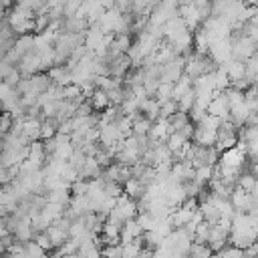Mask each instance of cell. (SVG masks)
<instances>
[{
  "label": "cell",
  "mask_w": 258,
  "mask_h": 258,
  "mask_svg": "<svg viewBox=\"0 0 258 258\" xmlns=\"http://www.w3.org/2000/svg\"><path fill=\"white\" fill-rule=\"evenodd\" d=\"M40 123L42 121H38L36 117H28V119L22 121V135L26 137L28 143H32L40 137Z\"/></svg>",
  "instance_id": "cell-4"
},
{
  "label": "cell",
  "mask_w": 258,
  "mask_h": 258,
  "mask_svg": "<svg viewBox=\"0 0 258 258\" xmlns=\"http://www.w3.org/2000/svg\"><path fill=\"white\" fill-rule=\"evenodd\" d=\"M2 2H4V6H6V4H12L14 0H2Z\"/></svg>",
  "instance_id": "cell-18"
},
{
  "label": "cell",
  "mask_w": 258,
  "mask_h": 258,
  "mask_svg": "<svg viewBox=\"0 0 258 258\" xmlns=\"http://www.w3.org/2000/svg\"><path fill=\"white\" fill-rule=\"evenodd\" d=\"M99 175H101V165L97 163L95 157H89V155H87L83 167L79 169V177H81V179H87V177H99Z\"/></svg>",
  "instance_id": "cell-7"
},
{
  "label": "cell",
  "mask_w": 258,
  "mask_h": 258,
  "mask_svg": "<svg viewBox=\"0 0 258 258\" xmlns=\"http://www.w3.org/2000/svg\"><path fill=\"white\" fill-rule=\"evenodd\" d=\"M18 6L38 14V12H46L48 6H46V0H18Z\"/></svg>",
  "instance_id": "cell-13"
},
{
  "label": "cell",
  "mask_w": 258,
  "mask_h": 258,
  "mask_svg": "<svg viewBox=\"0 0 258 258\" xmlns=\"http://www.w3.org/2000/svg\"><path fill=\"white\" fill-rule=\"evenodd\" d=\"M212 177H214V165H200V167H196L194 179H196L198 183L206 185V183H210Z\"/></svg>",
  "instance_id": "cell-11"
},
{
  "label": "cell",
  "mask_w": 258,
  "mask_h": 258,
  "mask_svg": "<svg viewBox=\"0 0 258 258\" xmlns=\"http://www.w3.org/2000/svg\"><path fill=\"white\" fill-rule=\"evenodd\" d=\"M194 101H196V91H194V85H191V89H189V91H185V93L177 99V109H179V111L189 113V109L194 107Z\"/></svg>",
  "instance_id": "cell-10"
},
{
  "label": "cell",
  "mask_w": 258,
  "mask_h": 258,
  "mask_svg": "<svg viewBox=\"0 0 258 258\" xmlns=\"http://www.w3.org/2000/svg\"><path fill=\"white\" fill-rule=\"evenodd\" d=\"M200 214H202V218H204V222H208L210 226H214V224H218L220 220H222V214H220V210L214 206V204H210V202H204L200 208Z\"/></svg>",
  "instance_id": "cell-6"
},
{
  "label": "cell",
  "mask_w": 258,
  "mask_h": 258,
  "mask_svg": "<svg viewBox=\"0 0 258 258\" xmlns=\"http://www.w3.org/2000/svg\"><path fill=\"white\" fill-rule=\"evenodd\" d=\"M91 105H93V109H105L111 103H109V97L103 89H95L93 95H91Z\"/></svg>",
  "instance_id": "cell-12"
},
{
  "label": "cell",
  "mask_w": 258,
  "mask_h": 258,
  "mask_svg": "<svg viewBox=\"0 0 258 258\" xmlns=\"http://www.w3.org/2000/svg\"><path fill=\"white\" fill-rule=\"evenodd\" d=\"M206 113H208V115H214V117H218V119H222V121L228 119V115H230V103H228V99H226V95H224L222 91L212 97V101H210Z\"/></svg>",
  "instance_id": "cell-2"
},
{
  "label": "cell",
  "mask_w": 258,
  "mask_h": 258,
  "mask_svg": "<svg viewBox=\"0 0 258 258\" xmlns=\"http://www.w3.org/2000/svg\"><path fill=\"white\" fill-rule=\"evenodd\" d=\"M254 242H256V244H258V236H256V240H254Z\"/></svg>",
  "instance_id": "cell-19"
},
{
  "label": "cell",
  "mask_w": 258,
  "mask_h": 258,
  "mask_svg": "<svg viewBox=\"0 0 258 258\" xmlns=\"http://www.w3.org/2000/svg\"><path fill=\"white\" fill-rule=\"evenodd\" d=\"M34 242H36V244H38V246H40L44 252H46V250H52V242H50V238L46 236V232H44V230H42V232L36 236V240H34Z\"/></svg>",
  "instance_id": "cell-15"
},
{
  "label": "cell",
  "mask_w": 258,
  "mask_h": 258,
  "mask_svg": "<svg viewBox=\"0 0 258 258\" xmlns=\"http://www.w3.org/2000/svg\"><path fill=\"white\" fill-rule=\"evenodd\" d=\"M187 143V139L179 133V131H173V133H169L167 135V139H165V145H167V149L171 151V153H177L183 145Z\"/></svg>",
  "instance_id": "cell-9"
},
{
  "label": "cell",
  "mask_w": 258,
  "mask_h": 258,
  "mask_svg": "<svg viewBox=\"0 0 258 258\" xmlns=\"http://www.w3.org/2000/svg\"><path fill=\"white\" fill-rule=\"evenodd\" d=\"M256 50H258L256 44L246 34H240V36H234L232 38V58H238V60H244L246 62Z\"/></svg>",
  "instance_id": "cell-1"
},
{
  "label": "cell",
  "mask_w": 258,
  "mask_h": 258,
  "mask_svg": "<svg viewBox=\"0 0 258 258\" xmlns=\"http://www.w3.org/2000/svg\"><path fill=\"white\" fill-rule=\"evenodd\" d=\"M0 111H2V101H0Z\"/></svg>",
  "instance_id": "cell-20"
},
{
  "label": "cell",
  "mask_w": 258,
  "mask_h": 258,
  "mask_svg": "<svg viewBox=\"0 0 258 258\" xmlns=\"http://www.w3.org/2000/svg\"><path fill=\"white\" fill-rule=\"evenodd\" d=\"M179 6H187V4H194V0H177Z\"/></svg>",
  "instance_id": "cell-16"
},
{
  "label": "cell",
  "mask_w": 258,
  "mask_h": 258,
  "mask_svg": "<svg viewBox=\"0 0 258 258\" xmlns=\"http://www.w3.org/2000/svg\"><path fill=\"white\" fill-rule=\"evenodd\" d=\"M2 10H4V2L0 0V14H2Z\"/></svg>",
  "instance_id": "cell-17"
},
{
  "label": "cell",
  "mask_w": 258,
  "mask_h": 258,
  "mask_svg": "<svg viewBox=\"0 0 258 258\" xmlns=\"http://www.w3.org/2000/svg\"><path fill=\"white\" fill-rule=\"evenodd\" d=\"M256 175L252 171H240L238 177H236V187L244 189V191H252V187L256 185Z\"/></svg>",
  "instance_id": "cell-8"
},
{
  "label": "cell",
  "mask_w": 258,
  "mask_h": 258,
  "mask_svg": "<svg viewBox=\"0 0 258 258\" xmlns=\"http://www.w3.org/2000/svg\"><path fill=\"white\" fill-rule=\"evenodd\" d=\"M139 113L145 115L149 121H157V119H159V101L145 97V99L141 101V105H139Z\"/></svg>",
  "instance_id": "cell-5"
},
{
  "label": "cell",
  "mask_w": 258,
  "mask_h": 258,
  "mask_svg": "<svg viewBox=\"0 0 258 258\" xmlns=\"http://www.w3.org/2000/svg\"><path fill=\"white\" fill-rule=\"evenodd\" d=\"M171 91H173V83H159L153 95H155V99L159 103H163V101H169L171 99Z\"/></svg>",
  "instance_id": "cell-14"
},
{
  "label": "cell",
  "mask_w": 258,
  "mask_h": 258,
  "mask_svg": "<svg viewBox=\"0 0 258 258\" xmlns=\"http://www.w3.org/2000/svg\"><path fill=\"white\" fill-rule=\"evenodd\" d=\"M220 67L226 71V75H228L230 83H232V81H236V79L246 77V62H244V60L230 58V60H226V62H224V64H220Z\"/></svg>",
  "instance_id": "cell-3"
}]
</instances>
